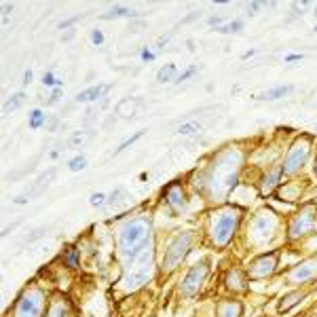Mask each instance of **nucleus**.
Masks as SVG:
<instances>
[{"label": "nucleus", "instance_id": "1", "mask_svg": "<svg viewBox=\"0 0 317 317\" xmlns=\"http://www.w3.org/2000/svg\"><path fill=\"white\" fill-rule=\"evenodd\" d=\"M148 231H150V226L144 218H136L123 226L120 237H119V247L129 264L146 252V241H148V235H150Z\"/></svg>", "mask_w": 317, "mask_h": 317}, {"label": "nucleus", "instance_id": "2", "mask_svg": "<svg viewBox=\"0 0 317 317\" xmlns=\"http://www.w3.org/2000/svg\"><path fill=\"white\" fill-rule=\"evenodd\" d=\"M239 222L237 209H222L212 222V241L214 245H226L228 239L233 237L235 228Z\"/></svg>", "mask_w": 317, "mask_h": 317}, {"label": "nucleus", "instance_id": "3", "mask_svg": "<svg viewBox=\"0 0 317 317\" xmlns=\"http://www.w3.org/2000/svg\"><path fill=\"white\" fill-rule=\"evenodd\" d=\"M190 243H193V237H190L188 233L178 235V237H176L174 241H171L169 250L165 252V258H163V269H165V271L176 269V266L182 262V258L188 254V250H190Z\"/></svg>", "mask_w": 317, "mask_h": 317}, {"label": "nucleus", "instance_id": "4", "mask_svg": "<svg viewBox=\"0 0 317 317\" xmlns=\"http://www.w3.org/2000/svg\"><path fill=\"white\" fill-rule=\"evenodd\" d=\"M309 139L302 138V139H296L294 144H292V148L288 150V157H285V163L281 165V169L285 174H294L296 169H300L304 161H307L309 157Z\"/></svg>", "mask_w": 317, "mask_h": 317}, {"label": "nucleus", "instance_id": "5", "mask_svg": "<svg viewBox=\"0 0 317 317\" xmlns=\"http://www.w3.org/2000/svg\"><path fill=\"white\" fill-rule=\"evenodd\" d=\"M205 277H207V262L195 264L193 269H190V271L186 273V277H184L180 292H182L184 296L195 294V292L201 288V283H203V279H205Z\"/></svg>", "mask_w": 317, "mask_h": 317}, {"label": "nucleus", "instance_id": "6", "mask_svg": "<svg viewBox=\"0 0 317 317\" xmlns=\"http://www.w3.org/2000/svg\"><path fill=\"white\" fill-rule=\"evenodd\" d=\"M38 311H40V296L36 292H28L19 298V304H17V317H36Z\"/></svg>", "mask_w": 317, "mask_h": 317}, {"label": "nucleus", "instance_id": "7", "mask_svg": "<svg viewBox=\"0 0 317 317\" xmlns=\"http://www.w3.org/2000/svg\"><path fill=\"white\" fill-rule=\"evenodd\" d=\"M275 264H277V254H271V256H262L254 262L250 269H247V275L250 277H266L275 271Z\"/></svg>", "mask_w": 317, "mask_h": 317}, {"label": "nucleus", "instance_id": "8", "mask_svg": "<svg viewBox=\"0 0 317 317\" xmlns=\"http://www.w3.org/2000/svg\"><path fill=\"white\" fill-rule=\"evenodd\" d=\"M315 273H317V258H311L307 262L298 264L296 269L290 273V283H302V281H307L309 277H313Z\"/></svg>", "mask_w": 317, "mask_h": 317}, {"label": "nucleus", "instance_id": "9", "mask_svg": "<svg viewBox=\"0 0 317 317\" xmlns=\"http://www.w3.org/2000/svg\"><path fill=\"white\" fill-rule=\"evenodd\" d=\"M53 178H55V169H49L47 174H42V176L38 178V180H36L34 184H32V186H30L28 190H25V193H23L21 197H19V199H17V203H25V201H28V197H32V195H38V193H42V188L47 186V184H49L51 180H53Z\"/></svg>", "mask_w": 317, "mask_h": 317}, {"label": "nucleus", "instance_id": "10", "mask_svg": "<svg viewBox=\"0 0 317 317\" xmlns=\"http://www.w3.org/2000/svg\"><path fill=\"white\" fill-rule=\"evenodd\" d=\"M112 85H95V87H89L85 89V91H80L79 95H76V101H95L99 98H104V95L110 91Z\"/></svg>", "mask_w": 317, "mask_h": 317}, {"label": "nucleus", "instance_id": "11", "mask_svg": "<svg viewBox=\"0 0 317 317\" xmlns=\"http://www.w3.org/2000/svg\"><path fill=\"white\" fill-rule=\"evenodd\" d=\"M311 226H313V216H311V212H304V214L298 216L294 222H292L290 235H292V237H296V235H302V233H307Z\"/></svg>", "mask_w": 317, "mask_h": 317}, {"label": "nucleus", "instance_id": "12", "mask_svg": "<svg viewBox=\"0 0 317 317\" xmlns=\"http://www.w3.org/2000/svg\"><path fill=\"white\" fill-rule=\"evenodd\" d=\"M292 91V87L290 85H283V87H275V89H269V91H264V93H258L256 95V99L260 101H275V99H281L285 98Z\"/></svg>", "mask_w": 317, "mask_h": 317}, {"label": "nucleus", "instance_id": "13", "mask_svg": "<svg viewBox=\"0 0 317 317\" xmlns=\"http://www.w3.org/2000/svg\"><path fill=\"white\" fill-rule=\"evenodd\" d=\"M136 106H138V99L136 98H125L117 104V114L119 117H127L129 119L131 114H136Z\"/></svg>", "mask_w": 317, "mask_h": 317}, {"label": "nucleus", "instance_id": "14", "mask_svg": "<svg viewBox=\"0 0 317 317\" xmlns=\"http://www.w3.org/2000/svg\"><path fill=\"white\" fill-rule=\"evenodd\" d=\"M178 68L174 66V63H167V66H163L161 70L157 72V82H171L178 79Z\"/></svg>", "mask_w": 317, "mask_h": 317}, {"label": "nucleus", "instance_id": "15", "mask_svg": "<svg viewBox=\"0 0 317 317\" xmlns=\"http://www.w3.org/2000/svg\"><path fill=\"white\" fill-rule=\"evenodd\" d=\"M23 104H25V93L23 91L11 95V98L6 99V104H4V114H11L13 110H17V108L23 106Z\"/></svg>", "mask_w": 317, "mask_h": 317}, {"label": "nucleus", "instance_id": "16", "mask_svg": "<svg viewBox=\"0 0 317 317\" xmlns=\"http://www.w3.org/2000/svg\"><path fill=\"white\" fill-rule=\"evenodd\" d=\"M239 311H241V307H239L237 302L226 300V302H222L220 307H218V315H220V317H237Z\"/></svg>", "mask_w": 317, "mask_h": 317}, {"label": "nucleus", "instance_id": "17", "mask_svg": "<svg viewBox=\"0 0 317 317\" xmlns=\"http://www.w3.org/2000/svg\"><path fill=\"white\" fill-rule=\"evenodd\" d=\"M201 131H203V127H201V123H197V120H188V123H182L178 127L180 136H197V133H201Z\"/></svg>", "mask_w": 317, "mask_h": 317}, {"label": "nucleus", "instance_id": "18", "mask_svg": "<svg viewBox=\"0 0 317 317\" xmlns=\"http://www.w3.org/2000/svg\"><path fill=\"white\" fill-rule=\"evenodd\" d=\"M112 17H131V19H138V13L131 11V9H125V6H114L104 15V19H112Z\"/></svg>", "mask_w": 317, "mask_h": 317}, {"label": "nucleus", "instance_id": "19", "mask_svg": "<svg viewBox=\"0 0 317 317\" xmlns=\"http://www.w3.org/2000/svg\"><path fill=\"white\" fill-rule=\"evenodd\" d=\"M167 203H169V205H174V207H182V203H184V193H182V188L171 186V188L167 190Z\"/></svg>", "mask_w": 317, "mask_h": 317}, {"label": "nucleus", "instance_id": "20", "mask_svg": "<svg viewBox=\"0 0 317 317\" xmlns=\"http://www.w3.org/2000/svg\"><path fill=\"white\" fill-rule=\"evenodd\" d=\"M47 120V114H42V110H32L30 112V119H28V125H30V129H40L42 123Z\"/></svg>", "mask_w": 317, "mask_h": 317}, {"label": "nucleus", "instance_id": "21", "mask_svg": "<svg viewBox=\"0 0 317 317\" xmlns=\"http://www.w3.org/2000/svg\"><path fill=\"white\" fill-rule=\"evenodd\" d=\"M89 139H91V133L79 131V133H74V136L68 139V148H80V146H85V142H89Z\"/></svg>", "mask_w": 317, "mask_h": 317}, {"label": "nucleus", "instance_id": "22", "mask_svg": "<svg viewBox=\"0 0 317 317\" xmlns=\"http://www.w3.org/2000/svg\"><path fill=\"white\" fill-rule=\"evenodd\" d=\"M281 171H283L281 167H275V169L271 171L269 178H264V184H262V190H264V193H271V190L277 186V180H279V174H281Z\"/></svg>", "mask_w": 317, "mask_h": 317}, {"label": "nucleus", "instance_id": "23", "mask_svg": "<svg viewBox=\"0 0 317 317\" xmlns=\"http://www.w3.org/2000/svg\"><path fill=\"white\" fill-rule=\"evenodd\" d=\"M63 315H66V302L55 300V302H51V307L47 309V315L44 317H63Z\"/></svg>", "mask_w": 317, "mask_h": 317}, {"label": "nucleus", "instance_id": "24", "mask_svg": "<svg viewBox=\"0 0 317 317\" xmlns=\"http://www.w3.org/2000/svg\"><path fill=\"white\" fill-rule=\"evenodd\" d=\"M241 30H243V21H239V19H235V21L218 28V32H222V34H231V32H241Z\"/></svg>", "mask_w": 317, "mask_h": 317}, {"label": "nucleus", "instance_id": "25", "mask_svg": "<svg viewBox=\"0 0 317 317\" xmlns=\"http://www.w3.org/2000/svg\"><path fill=\"white\" fill-rule=\"evenodd\" d=\"M300 298H302V292H294V294H290V296L283 298L285 302H281V307H279V309H281V311H288L290 307H294V304L300 300Z\"/></svg>", "mask_w": 317, "mask_h": 317}, {"label": "nucleus", "instance_id": "26", "mask_svg": "<svg viewBox=\"0 0 317 317\" xmlns=\"http://www.w3.org/2000/svg\"><path fill=\"white\" fill-rule=\"evenodd\" d=\"M70 171H80V169H85L87 167V158L85 157H74L72 161H70Z\"/></svg>", "mask_w": 317, "mask_h": 317}, {"label": "nucleus", "instance_id": "27", "mask_svg": "<svg viewBox=\"0 0 317 317\" xmlns=\"http://www.w3.org/2000/svg\"><path fill=\"white\" fill-rule=\"evenodd\" d=\"M142 136H144V131H138L136 136H131L129 139H125V142H123V144H120L119 148H117V152H114V155H119V152H123L125 148H129V146H131L133 142H136V139H139V138H142Z\"/></svg>", "mask_w": 317, "mask_h": 317}, {"label": "nucleus", "instance_id": "28", "mask_svg": "<svg viewBox=\"0 0 317 317\" xmlns=\"http://www.w3.org/2000/svg\"><path fill=\"white\" fill-rule=\"evenodd\" d=\"M120 197H125V190H123V188H117V190H114V193L110 195V199H108L106 203H108V205H110V207H114V205H117V203L123 201V199H120Z\"/></svg>", "mask_w": 317, "mask_h": 317}, {"label": "nucleus", "instance_id": "29", "mask_svg": "<svg viewBox=\"0 0 317 317\" xmlns=\"http://www.w3.org/2000/svg\"><path fill=\"white\" fill-rule=\"evenodd\" d=\"M146 28V21H139V19H133L129 23V32H142Z\"/></svg>", "mask_w": 317, "mask_h": 317}, {"label": "nucleus", "instance_id": "30", "mask_svg": "<svg viewBox=\"0 0 317 317\" xmlns=\"http://www.w3.org/2000/svg\"><path fill=\"white\" fill-rule=\"evenodd\" d=\"M197 72H199V68H188L186 72H182L180 76H178V79H176V82H182V80H186V79H190V76H193V74H197Z\"/></svg>", "mask_w": 317, "mask_h": 317}, {"label": "nucleus", "instance_id": "31", "mask_svg": "<svg viewBox=\"0 0 317 317\" xmlns=\"http://www.w3.org/2000/svg\"><path fill=\"white\" fill-rule=\"evenodd\" d=\"M42 82L47 87H53V85H59V82L55 80V76H53V72H44V76H42Z\"/></svg>", "mask_w": 317, "mask_h": 317}, {"label": "nucleus", "instance_id": "32", "mask_svg": "<svg viewBox=\"0 0 317 317\" xmlns=\"http://www.w3.org/2000/svg\"><path fill=\"white\" fill-rule=\"evenodd\" d=\"M44 231H47V228H38V231H34V235H28V237H25V241H23V245L25 243H32V241H36L38 237H42Z\"/></svg>", "mask_w": 317, "mask_h": 317}, {"label": "nucleus", "instance_id": "33", "mask_svg": "<svg viewBox=\"0 0 317 317\" xmlns=\"http://www.w3.org/2000/svg\"><path fill=\"white\" fill-rule=\"evenodd\" d=\"M91 42L93 44H101V42H104V34H101L99 30H93L91 32Z\"/></svg>", "mask_w": 317, "mask_h": 317}, {"label": "nucleus", "instance_id": "34", "mask_svg": "<svg viewBox=\"0 0 317 317\" xmlns=\"http://www.w3.org/2000/svg\"><path fill=\"white\" fill-rule=\"evenodd\" d=\"M104 199H106V197L101 195V193H93L91 195V205L98 207V205H101V203H104Z\"/></svg>", "mask_w": 317, "mask_h": 317}, {"label": "nucleus", "instance_id": "35", "mask_svg": "<svg viewBox=\"0 0 317 317\" xmlns=\"http://www.w3.org/2000/svg\"><path fill=\"white\" fill-rule=\"evenodd\" d=\"M93 119H95V110H93V108H89L87 114H85V119H82V125L89 127V125H91V120H93Z\"/></svg>", "mask_w": 317, "mask_h": 317}, {"label": "nucleus", "instance_id": "36", "mask_svg": "<svg viewBox=\"0 0 317 317\" xmlns=\"http://www.w3.org/2000/svg\"><path fill=\"white\" fill-rule=\"evenodd\" d=\"M114 123H117V114H110V117H108V119L104 120V125H101V129L108 131V129H110V127H112Z\"/></svg>", "mask_w": 317, "mask_h": 317}, {"label": "nucleus", "instance_id": "37", "mask_svg": "<svg viewBox=\"0 0 317 317\" xmlns=\"http://www.w3.org/2000/svg\"><path fill=\"white\" fill-rule=\"evenodd\" d=\"M59 95H61V89L59 87H55V91H53V95H51V98L47 99V106H53L57 99H59Z\"/></svg>", "mask_w": 317, "mask_h": 317}, {"label": "nucleus", "instance_id": "38", "mask_svg": "<svg viewBox=\"0 0 317 317\" xmlns=\"http://www.w3.org/2000/svg\"><path fill=\"white\" fill-rule=\"evenodd\" d=\"M57 125H59V119H57V117H51L49 123H47V129H49V131H55Z\"/></svg>", "mask_w": 317, "mask_h": 317}, {"label": "nucleus", "instance_id": "39", "mask_svg": "<svg viewBox=\"0 0 317 317\" xmlns=\"http://www.w3.org/2000/svg\"><path fill=\"white\" fill-rule=\"evenodd\" d=\"M66 260H68V264H72V266H74V264H76V254H74L72 250H70V252H68V256H66Z\"/></svg>", "mask_w": 317, "mask_h": 317}, {"label": "nucleus", "instance_id": "40", "mask_svg": "<svg viewBox=\"0 0 317 317\" xmlns=\"http://www.w3.org/2000/svg\"><path fill=\"white\" fill-rule=\"evenodd\" d=\"M74 34H76V32H74V30H68V32H66V34H63V36H61V40H66V42H68V40H72V38H74Z\"/></svg>", "mask_w": 317, "mask_h": 317}, {"label": "nucleus", "instance_id": "41", "mask_svg": "<svg viewBox=\"0 0 317 317\" xmlns=\"http://www.w3.org/2000/svg\"><path fill=\"white\" fill-rule=\"evenodd\" d=\"M142 59H144V61L155 59V53H150V51H142Z\"/></svg>", "mask_w": 317, "mask_h": 317}, {"label": "nucleus", "instance_id": "42", "mask_svg": "<svg viewBox=\"0 0 317 317\" xmlns=\"http://www.w3.org/2000/svg\"><path fill=\"white\" fill-rule=\"evenodd\" d=\"M28 82H32V70H25L23 72V85H28Z\"/></svg>", "mask_w": 317, "mask_h": 317}, {"label": "nucleus", "instance_id": "43", "mask_svg": "<svg viewBox=\"0 0 317 317\" xmlns=\"http://www.w3.org/2000/svg\"><path fill=\"white\" fill-rule=\"evenodd\" d=\"M220 21H222L220 17H212V19H209V25H216V23H220Z\"/></svg>", "mask_w": 317, "mask_h": 317}, {"label": "nucleus", "instance_id": "44", "mask_svg": "<svg viewBox=\"0 0 317 317\" xmlns=\"http://www.w3.org/2000/svg\"><path fill=\"white\" fill-rule=\"evenodd\" d=\"M315 32H317V25H315Z\"/></svg>", "mask_w": 317, "mask_h": 317}, {"label": "nucleus", "instance_id": "45", "mask_svg": "<svg viewBox=\"0 0 317 317\" xmlns=\"http://www.w3.org/2000/svg\"><path fill=\"white\" fill-rule=\"evenodd\" d=\"M315 197H317V190H315Z\"/></svg>", "mask_w": 317, "mask_h": 317}]
</instances>
